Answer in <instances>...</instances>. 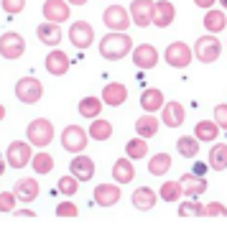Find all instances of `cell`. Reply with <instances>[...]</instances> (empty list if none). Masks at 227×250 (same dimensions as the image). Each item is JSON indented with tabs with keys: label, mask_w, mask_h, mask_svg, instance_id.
<instances>
[{
	"label": "cell",
	"mask_w": 227,
	"mask_h": 250,
	"mask_svg": "<svg viewBox=\"0 0 227 250\" xmlns=\"http://www.w3.org/2000/svg\"><path fill=\"white\" fill-rule=\"evenodd\" d=\"M130 51H133V39L128 36V31L125 33L110 31L100 39V56L107 62H120V59H125Z\"/></svg>",
	"instance_id": "6da1fadb"
},
{
	"label": "cell",
	"mask_w": 227,
	"mask_h": 250,
	"mask_svg": "<svg viewBox=\"0 0 227 250\" xmlns=\"http://www.w3.org/2000/svg\"><path fill=\"white\" fill-rule=\"evenodd\" d=\"M54 123L49 118H36V120H31L28 123V128H26V141L33 146V148H46V146L54 141Z\"/></svg>",
	"instance_id": "7a4b0ae2"
},
{
	"label": "cell",
	"mask_w": 227,
	"mask_h": 250,
	"mask_svg": "<svg viewBox=\"0 0 227 250\" xmlns=\"http://www.w3.org/2000/svg\"><path fill=\"white\" fill-rule=\"evenodd\" d=\"M222 41L217 36H212V33H204V36L197 39V43L191 46V51H194V59L202 62V64H214L220 59L222 54Z\"/></svg>",
	"instance_id": "3957f363"
},
{
	"label": "cell",
	"mask_w": 227,
	"mask_h": 250,
	"mask_svg": "<svg viewBox=\"0 0 227 250\" xmlns=\"http://www.w3.org/2000/svg\"><path fill=\"white\" fill-rule=\"evenodd\" d=\"M31 158H33V146L28 141H13V143H8V148H5V164L10 168L21 171V168L31 166Z\"/></svg>",
	"instance_id": "277c9868"
},
{
	"label": "cell",
	"mask_w": 227,
	"mask_h": 250,
	"mask_svg": "<svg viewBox=\"0 0 227 250\" xmlns=\"http://www.w3.org/2000/svg\"><path fill=\"white\" fill-rule=\"evenodd\" d=\"M191 59H194V51H191V46L184 41H171L164 51V62L171 66V69H186L191 64Z\"/></svg>",
	"instance_id": "5b68a950"
},
{
	"label": "cell",
	"mask_w": 227,
	"mask_h": 250,
	"mask_svg": "<svg viewBox=\"0 0 227 250\" xmlns=\"http://www.w3.org/2000/svg\"><path fill=\"white\" fill-rule=\"evenodd\" d=\"M87 143H89V135H87V128H82V125H66L62 130V148L69 151L72 156L82 153L87 148Z\"/></svg>",
	"instance_id": "8992f818"
},
{
	"label": "cell",
	"mask_w": 227,
	"mask_h": 250,
	"mask_svg": "<svg viewBox=\"0 0 227 250\" xmlns=\"http://www.w3.org/2000/svg\"><path fill=\"white\" fill-rule=\"evenodd\" d=\"M16 97L23 105H36V102L43 97V84L36 77H21L16 82Z\"/></svg>",
	"instance_id": "52a82bcc"
},
{
	"label": "cell",
	"mask_w": 227,
	"mask_h": 250,
	"mask_svg": "<svg viewBox=\"0 0 227 250\" xmlns=\"http://www.w3.org/2000/svg\"><path fill=\"white\" fill-rule=\"evenodd\" d=\"M69 41H72V46L79 49V51L89 49L95 43V28H92V23H87V21H74V23L69 26Z\"/></svg>",
	"instance_id": "ba28073f"
},
{
	"label": "cell",
	"mask_w": 227,
	"mask_h": 250,
	"mask_svg": "<svg viewBox=\"0 0 227 250\" xmlns=\"http://www.w3.org/2000/svg\"><path fill=\"white\" fill-rule=\"evenodd\" d=\"M23 51H26V39L21 36V33L8 31V33L0 36V56H3V59H10V62L21 59Z\"/></svg>",
	"instance_id": "9c48e42d"
},
{
	"label": "cell",
	"mask_w": 227,
	"mask_h": 250,
	"mask_svg": "<svg viewBox=\"0 0 227 250\" xmlns=\"http://www.w3.org/2000/svg\"><path fill=\"white\" fill-rule=\"evenodd\" d=\"M102 23H105L110 31H115V33H125V28L130 26L128 8H123V5H110V8H105V13H102Z\"/></svg>",
	"instance_id": "30bf717a"
},
{
	"label": "cell",
	"mask_w": 227,
	"mask_h": 250,
	"mask_svg": "<svg viewBox=\"0 0 227 250\" xmlns=\"http://www.w3.org/2000/svg\"><path fill=\"white\" fill-rule=\"evenodd\" d=\"M153 0H133L128 13H130V23H135L138 28H148L153 26Z\"/></svg>",
	"instance_id": "8fae6325"
},
{
	"label": "cell",
	"mask_w": 227,
	"mask_h": 250,
	"mask_svg": "<svg viewBox=\"0 0 227 250\" xmlns=\"http://www.w3.org/2000/svg\"><path fill=\"white\" fill-rule=\"evenodd\" d=\"M69 174L79 181V184H84V181H92V179H95V161H92V156H87V153L72 156V161H69Z\"/></svg>",
	"instance_id": "7c38bea8"
},
{
	"label": "cell",
	"mask_w": 227,
	"mask_h": 250,
	"mask_svg": "<svg viewBox=\"0 0 227 250\" xmlns=\"http://www.w3.org/2000/svg\"><path fill=\"white\" fill-rule=\"evenodd\" d=\"M130 56H133V64H135V69H153V66L158 64V49L153 46V43H138V46H133V51H130Z\"/></svg>",
	"instance_id": "4fadbf2b"
},
{
	"label": "cell",
	"mask_w": 227,
	"mask_h": 250,
	"mask_svg": "<svg viewBox=\"0 0 227 250\" xmlns=\"http://www.w3.org/2000/svg\"><path fill=\"white\" fill-rule=\"evenodd\" d=\"M41 10H43V18H46L49 23H56V26H62L64 21H69V16H72V8L66 0H46Z\"/></svg>",
	"instance_id": "5bb4252c"
},
{
	"label": "cell",
	"mask_w": 227,
	"mask_h": 250,
	"mask_svg": "<svg viewBox=\"0 0 227 250\" xmlns=\"http://www.w3.org/2000/svg\"><path fill=\"white\" fill-rule=\"evenodd\" d=\"M158 120H161L166 128H181L184 120H186V110H184L181 102L171 100V102H166V105L161 107V118H158Z\"/></svg>",
	"instance_id": "9a60e30c"
},
{
	"label": "cell",
	"mask_w": 227,
	"mask_h": 250,
	"mask_svg": "<svg viewBox=\"0 0 227 250\" xmlns=\"http://www.w3.org/2000/svg\"><path fill=\"white\" fill-rule=\"evenodd\" d=\"M100 100H102V105H107V107H120V105H125V100H128V87L123 82H107L102 87Z\"/></svg>",
	"instance_id": "2e32d148"
},
{
	"label": "cell",
	"mask_w": 227,
	"mask_h": 250,
	"mask_svg": "<svg viewBox=\"0 0 227 250\" xmlns=\"http://www.w3.org/2000/svg\"><path fill=\"white\" fill-rule=\"evenodd\" d=\"M120 187L112 181V184H97L95 191H92V199L97 207H115V204L120 202Z\"/></svg>",
	"instance_id": "e0dca14e"
},
{
	"label": "cell",
	"mask_w": 227,
	"mask_h": 250,
	"mask_svg": "<svg viewBox=\"0 0 227 250\" xmlns=\"http://www.w3.org/2000/svg\"><path fill=\"white\" fill-rule=\"evenodd\" d=\"M176 21V8L171 0H158L153 5V26L156 28H168Z\"/></svg>",
	"instance_id": "ac0fdd59"
},
{
	"label": "cell",
	"mask_w": 227,
	"mask_h": 250,
	"mask_svg": "<svg viewBox=\"0 0 227 250\" xmlns=\"http://www.w3.org/2000/svg\"><path fill=\"white\" fill-rule=\"evenodd\" d=\"M69 56H66L62 49H51L46 54V62H43V66H46V72L54 74V77H64L66 72H69Z\"/></svg>",
	"instance_id": "d6986e66"
},
{
	"label": "cell",
	"mask_w": 227,
	"mask_h": 250,
	"mask_svg": "<svg viewBox=\"0 0 227 250\" xmlns=\"http://www.w3.org/2000/svg\"><path fill=\"white\" fill-rule=\"evenodd\" d=\"M130 202L138 212H151L156 207V202H158V191L151 189V187H138L130 194Z\"/></svg>",
	"instance_id": "ffe728a7"
},
{
	"label": "cell",
	"mask_w": 227,
	"mask_h": 250,
	"mask_svg": "<svg viewBox=\"0 0 227 250\" xmlns=\"http://www.w3.org/2000/svg\"><path fill=\"white\" fill-rule=\"evenodd\" d=\"M39 191H41V187H39V181L33 179V176H23V179H18L16 184H13L16 199H18V202H26V204L36 199Z\"/></svg>",
	"instance_id": "44dd1931"
},
{
	"label": "cell",
	"mask_w": 227,
	"mask_h": 250,
	"mask_svg": "<svg viewBox=\"0 0 227 250\" xmlns=\"http://www.w3.org/2000/svg\"><path fill=\"white\" fill-rule=\"evenodd\" d=\"M179 184H181V191H184V199H199L204 191H207V179H199L191 171L181 176Z\"/></svg>",
	"instance_id": "7402d4cb"
},
{
	"label": "cell",
	"mask_w": 227,
	"mask_h": 250,
	"mask_svg": "<svg viewBox=\"0 0 227 250\" xmlns=\"http://www.w3.org/2000/svg\"><path fill=\"white\" fill-rule=\"evenodd\" d=\"M166 105L164 100V92L158 87H148L141 92V110H145L148 115H156V112H161V107Z\"/></svg>",
	"instance_id": "603a6c76"
},
{
	"label": "cell",
	"mask_w": 227,
	"mask_h": 250,
	"mask_svg": "<svg viewBox=\"0 0 227 250\" xmlns=\"http://www.w3.org/2000/svg\"><path fill=\"white\" fill-rule=\"evenodd\" d=\"M112 179H115V184L118 187H125V184H130V181L135 179V166H133V161L130 158H118L115 164H112Z\"/></svg>",
	"instance_id": "cb8c5ba5"
},
{
	"label": "cell",
	"mask_w": 227,
	"mask_h": 250,
	"mask_svg": "<svg viewBox=\"0 0 227 250\" xmlns=\"http://www.w3.org/2000/svg\"><path fill=\"white\" fill-rule=\"evenodd\" d=\"M36 36H39L41 43H46L49 49H56L62 43V26L43 21V23H39V28H36Z\"/></svg>",
	"instance_id": "d4e9b609"
},
{
	"label": "cell",
	"mask_w": 227,
	"mask_h": 250,
	"mask_svg": "<svg viewBox=\"0 0 227 250\" xmlns=\"http://www.w3.org/2000/svg\"><path fill=\"white\" fill-rule=\"evenodd\" d=\"M158 128H161V120H158V115H148V112H143V115L135 120V135L143 141L153 138V135L158 133Z\"/></svg>",
	"instance_id": "484cf974"
},
{
	"label": "cell",
	"mask_w": 227,
	"mask_h": 250,
	"mask_svg": "<svg viewBox=\"0 0 227 250\" xmlns=\"http://www.w3.org/2000/svg\"><path fill=\"white\" fill-rule=\"evenodd\" d=\"M220 128H217V123L214 120H199L197 125H194V138L199 141V143H217V138H220Z\"/></svg>",
	"instance_id": "4316f807"
},
{
	"label": "cell",
	"mask_w": 227,
	"mask_h": 250,
	"mask_svg": "<svg viewBox=\"0 0 227 250\" xmlns=\"http://www.w3.org/2000/svg\"><path fill=\"white\" fill-rule=\"evenodd\" d=\"M204 28H207V33H212V36L222 33V31L227 28V16H225V10L209 8L207 13H204Z\"/></svg>",
	"instance_id": "83f0119b"
},
{
	"label": "cell",
	"mask_w": 227,
	"mask_h": 250,
	"mask_svg": "<svg viewBox=\"0 0 227 250\" xmlns=\"http://www.w3.org/2000/svg\"><path fill=\"white\" fill-rule=\"evenodd\" d=\"M171 164H174V158L168 156L166 151L153 153V156L148 158V174H151V176H166L168 171H171Z\"/></svg>",
	"instance_id": "f1b7e54d"
},
{
	"label": "cell",
	"mask_w": 227,
	"mask_h": 250,
	"mask_svg": "<svg viewBox=\"0 0 227 250\" xmlns=\"http://www.w3.org/2000/svg\"><path fill=\"white\" fill-rule=\"evenodd\" d=\"M207 164L212 171H227V143H212Z\"/></svg>",
	"instance_id": "f546056e"
},
{
	"label": "cell",
	"mask_w": 227,
	"mask_h": 250,
	"mask_svg": "<svg viewBox=\"0 0 227 250\" xmlns=\"http://www.w3.org/2000/svg\"><path fill=\"white\" fill-rule=\"evenodd\" d=\"M77 112L82 118H89V120H97L100 118V112H102V100L100 97H82L79 100V105H77Z\"/></svg>",
	"instance_id": "4dcf8cb0"
},
{
	"label": "cell",
	"mask_w": 227,
	"mask_h": 250,
	"mask_svg": "<svg viewBox=\"0 0 227 250\" xmlns=\"http://www.w3.org/2000/svg\"><path fill=\"white\" fill-rule=\"evenodd\" d=\"M87 135L92 141H110L112 138V123L110 120H105V118H97V120H92V125L87 128Z\"/></svg>",
	"instance_id": "1f68e13d"
},
{
	"label": "cell",
	"mask_w": 227,
	"mask_h": 250,
	"mask_svg": "<svg viewBox=\"0 0 227 250\" xmlns=\"http://www.w3.org/2000/svg\"><path fill=\"white\" fill-rule=\"evenodd\" d=\"M145 156H148V141L133 135V138L125 143V158H130V161H143Z\"/></svg>",
	"instance_id": "d6a6232c"
},
{
	"label": "cell",
	"mask_w": 227,
	"mask_h": 250,
	"mask_svg": "<svg viewBox=\"0 0 227 250\" xmlns=\"http://www.w3.org/2000/svg\"><path fill=\"white\" fill-rule=\"evenodd\" d=\"M31 168H33L39 176L51 174V171H54V156L46 153V151H36V153H33V158H31Z\"/></svg>",
	"instance_id": "836d02e7"
},
{
	"label": "cell",
	"mask_w": 227,
	"mask_h": 250,
	"mask_svg": "<svg viewBox=\"0 0 227 250\" xmlns=\"http://www.w3.org/2000/svg\"><path fill=\"white\" fill-rule=\"evenodd\" d=\"M199 141L194 138V135H181V138L176 141V151L179 156H184V158H197L199 156Z\"/></svg>",
	"instance_id": "e575fe53"
},
{
	"label": "cell",
	"mask_w": 227,
	"mask_h": 250,
	"mask_svg": "<svg viewBox=\"0 0 227 250\" xmlns=\"http://www.w3.org/2000/svg\"><path fill=\"white\" fill-rule=\"evenodd\" d=\"M158 197H161L164 202H181L184 199V191H181V184L179 181H164L161 189H158Z\"/></svg>",
	"instance_id": "d590c367"
},
{
	"label": "cell",
	"mask_w": 227,
	"mask_h": 250,
	"mask_svg": "<svg viewBox=\"0 0 227 250\" xmlns=\"http://www.w3.org/2000/svg\"><path fill=\"white\" fill-rule=\"evenodd\" d=\"M176 212L179 217H204V204L199 199H181Z\"/></svg>",
	"instance_id": "8d00e7d4"
},
{
	"label": "cell",
	"mask_w": 227,
	"mask_h": 250,
	"mask_svg": "<svg viewBox=\"0 0 227 250\" xmlns=\"http://www.w3.org/2000/svg\"><path fill=\"white\" fill-rule=\"evenodd\" d=\"M56 189H59L64 197H74L77 191H79V181L72 174H66V176H62L59 181H56Z\"/></svg>",
	"instance_id": "74e56055"
},
{
	"label": "cell",
	"mask_w": 227,
	"mask_h": 250,
	"mask_svg": "<svg viewBox=\"0 0 227 250\" xmlns=\"http://www.w3.org/2000/svg\"><path fill=\"white\" fill-rule=\"evenodd\" d=\"M16 204H18V199H16L13 191H0V212H10V214H13Z\"/></svg>",
	"instance_id": "f35d334b"
},
{
	"label": "cell",
	"mask_w": 227,
	"mask_h": 250,
	"mask_svg": "<svg viewBox=\"0 0 227 250\" xmlns=\"http://www.w3.org/2000/svg\"><path fill=\"white\" fill-rule=\"evenodd\" d=\"M204 217H227V207L222 202H209L204 204Z\"/></svg>",
	"instance_id": "ab89813d"
},
{
	"label": "cell",
	"mask_w": 227,
	"mask_h": 250,
	"mask_svg": "<svg viewBox=\"0 0 227 250\" xmlns=\"http://www.w3.org/2000/svg\"><path fill=\"white\" fill-rule=\"evenodd\" d=\"M0 5H3V10H5V13L16 16V13H23V8H26V0H0Z\"/></svg>",
	"instance_id": "60d3db41"
},
{
	"label": "cell",
	"mask_w": 227,
	"mask_h": 250,
	"mask_svg": "<svg viewBox=\"0 0 227 250\" xmlns=\"http://www.w3.org/2000/svg\"><path fill=\"white\" fill-rule=\"evenodd\" d=\"M56 214H59V217H77V214H79V207H77L74 202H59Z\"/></svg>",
	"instance_id": "b9f144b4"
},
{
	"label": "cell",
	"mask_w": 227,
	"mask_h": 250,
	"mask_svg": "<svg viewBox=\"0 0 227 250\" xmlns=\"http://www.w3.org/2000/svg\"><path fill=\"white\" fill-rule=\"evenodd\" d=\"M212 120L217 123L220 130H227V105H225V102H220V105L214 107V118Z\"/></svg>",
	"instance_id": "7bdbcfd3"
},
{
	"label": "cell",
	"mask_w": 227,
	"mask_h": 250,
	"mask_svg": "<svg viewBox=\"0 0 227 250\" xmlns=\"http://www.w3.org/2000/svg\"><path fill=\"white\" fill-rule=\"evenodd\" d=\"M207 171H209V164H204V161H194V166H191V174L199 179H207Z\"/></svg>",
	"instance_id": "ee69618b"
},
{
	"label": "cell",
	"mask_w": 227,
	"mask_h": 250,
	"mask_svg": "<svg viewBox=\"0 0 227 250\" xmlns=\"http://www.w3.org/2000/svg\"><path fill=\"white\" fill-rule=\"evenodd\" d=\"M214 3H217V0H194V5H197V8H207V10L214 8Z\"/></svg>",
	"instance_id": "f6af8a7d"
},
{
	"label": "cell",
	"mask_w": 227,
	"mask_h": 250,
	"mask_svg": "<svg viewBox=\"0 0 227 250\" xmlns=\"http://www.w3.org/2000/svg\"><path fill=\"white\" fill-rule=\"evenodd\" d=\"M5 168H8V164H5V156H0V176L5 174Z\"/></svg>",
	"instance_id": "bcb514c9"
},
{
	"label": "cell",
	"mask_w": 227,
	"mask_h": 250,
	"mask_svg": "<svg viewBox=\"0 0 227 250\" xmlns=\"http://www.w3.org/2000/svg\"><path fill=\"white\" fill-rule=\"evenodd\" d=\"M66 3H69V5H84L87 0H66Z\"/></svg>",
	"instance_id": "7dc6e473"
},
{
	"label": "cell",
	"mask_w": 227,
	"mask_h": 250,
	"mask_svg": "<svg viewBox=\"0 0 227 250\" xmlns=\"http://www.w3.org/2000/svg\"><path fill=\"white\" fill-rule=\"evenodd\" d=\"M0 120H5V105H0Z\"/></svg>",
	"instance_id": "c3c4849f"
},
{
	"label": "cell",
	"mask_w": 227,
	"mask_h": 250,
	"mask_svg": "<svg viewBox=\"0 0 227 250\" xmlns=\"http://www.w3.org/2000/svg\"><path fill=\"white\" fill-rule=\"evenodd\" d=\"M217 3H220V5H222V8L227 10V0H217Z\"/></svg>",
	"instance_id": "681fc988"
}]
</instances>
